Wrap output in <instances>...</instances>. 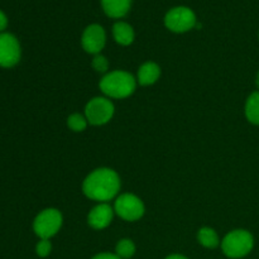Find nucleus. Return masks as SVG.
<instances>
[{"instance_id":"11","label":"nucleus","mask_w":259,"mask_h":259,"mask_svg":"<svg viewBox=\"0 0 259 259\" xmlns=\"http://www.w3.org/2000/svg\"><path fill=\"white\" fill-rule=\"evenodd\" d=\"M159 76H161V68H159V66L156 62L148 61V62H144L139 67L137 81L142 86H151L158 81Z\"/></svg>"},{"instance_id":"8","label":"nucleus","mask_w":259,"mask_h":259,"mask_svg":"<svg viewBox=\"0 0 259 259\" xmlns=\"http://www.w3.org/2000/svg\"><path fill=\"white\" fill-rule=\"evenodd\" d=\"M19 40L12 33H0V67H14L20 60Z\"/></svg>"},{"instance_id":"13","label":"nucleus","mask_w":259,"mask_h":259,"mask_svg":"<svg viewBox=\"0 0 259 259\" xmlns=\"http://www.w3.org/2000/svg\"><path fill=\"white\" fill-rule=\"evenodd\" d=\"M113 37L118 45L129 46L133 43L136 34L132 25H129L128 23L116 22L113 25Z\"/></svg>"},{"instance_id":"20","label":"nucleus","mask_w":259,"mask_h":259,"mask_svg":"<svg viewBox=\"0 0 259 259\" xmlns=\"http://www.w3.org/2000/svg\"><path fill=\"white\" fill-rule=\"evenodd\" d=\"M91 259H121L119 258L115 253H99V254L94 255Z\"/></svg>"},{"instance_id":"22","label":"nucleus","mask_w":259,"mask_h":259,"mask_svg":"<svg viewBox=\"0 0 259 259\" xmlns=\"http://www.w3.org/2000/svg\"><path fill=\"white\" fill-rule=\"evenodd\" d=\"M164 259H189V258L185 257V255L182 254H169L168 257H166Z\"/></svg>"},{"instance_id":"12","label":"nucleus","mask_w":259,"mask_h":259,"mask_svg":"<svg viewBox=\"0 0 259 259\" xmlns=\"http://www.w3.org/2000/svg\"><path fill=\"white\" fill-rule=\"evenodd\" d=\"M132 0H101V7L108 17L119 19L128 14Z\"/></svg>"},{"instance_id":"15","label":"nucleus","mask_w":259,"mask_h":259,"mask_svg":"<svg viewBox=\"0 0 259 259\" xmlns=\"http://www.w3.org/2000/svg\"><path fill=\"white\" fill-rule=\"evenodd\" d=\"M197 240L200 244L207 249H215L220 244V239L218 233L212 228L204 227L197 232Z\"/></svg>"},{"instance_id":"10","label":"nucleus","mask_w":259,"mask_h":259,"mask_svg":"<svg viewBox=\"0 0 259 259\" xmlns=\"http://www.w3.org/2000/svg\"><path fill=\"white\" fill-rule=\"evenodd\" d=\"M115 211L108 202H100L88 215V224L95 230H103L110 225Z\"/></svg>"},{"instance_id":"6","label":"nucleus","mask_w":259,"mask_h":259,"mask_svg":"<svg viewBox=\"0 0 259 259\" xmlns=\"http://www.w3.org/2000/svg\"><path fill=\"white\" fill-rule=\"evenodd\" d=\"M114 211L125 222H137L144 215L143 201L133 194H121L114 202Z\"/></svg>"},{"instance_id":"18","label":"nucleus","mask_w":259,"mask_h":259,"mask_svg":"<svg viewBox=\"0 0 259 259\" xmlns=\"http://www.w3.org/2000/svg\"><path fill=\"white\" fill-rule=\"evenodd\" d=\"M91 66H93V68L96 71V72L104 73V72H106V71H108L109 61H108V58L105 57V56H103V55H100V53H99V55L94 56L93 62H91Z\"/></svg>"},{"instance_id":"2","label":"nucleus","mask_w":259,"mask_h":259,"mask_svg":"<svg viewBox=\"0 0 259 259\" xmlns=\"http://www.w3.org/2000/svg\"><path fill=\"white\" fill-rule=\"evenodd\" d=\"M99 86L108 98L125 99L136 91L137 80L126 71L115 70L106 73L100 80Z\"/></svg>"},{"instance_id":"23","label":"nucleus","mask_w":259,"mask_h":259,"mask_svg":"<svg viewBox=\"0 0 259 259\" xmlns=\"http://www.w3.org/2000/svg\"><path fill=\"white\" fill-rule=\"evenodd\" d=\"M255 83H257V86H258V89H259V71H258V73H257V78H255Z\"/></svg>"},{"instance_id":"19","label":"nucleus","mask_w":259,"mask_h":259,"mask_svg":"<svg viewBox=\"0 0 259 259\" xmlns=\"http://www.w3.org/2000/svg\"><path fill=\"white\" fill-rule=\"evenodd\" d=\"M51 252H52V244L50 239H40L35 245V253L38 257L46 258L51 254Z\"/></svg>"},{"instance_id":"7","label":"nucleus","mask_w":259,"mask_h":259,"mask_svg":"<svg viewBox=\"0 0 259 259\" xmlns=\"http://www.w3.org/2000/svg\"><path fill=\"white\" fill-rule=\"evenodd\" d=\"M196 15L190 8L176 7L168 10L164 17V25L171 32L185 33L196 27Z\"/></svg>"},{"instance_id":"14","label":"nucleus","mask_w":259,"mask_h":259,"mask_svg":"<svg viewBox=\"0 0 259 259\" xmlns=\"http://www.w3.org/2000/svg\"><path fill=\"white\" fill-rule=\"evenodd\" d=\"M244 113L249 123L259 125V91H254L248 96L245 101Z\"/></svg>"},{"instance_id":"16","label":"nucleus","mask_w":259,"mask_h":259,"mask_svg":"<svg viewBox=\"0 0 259 259\" xmlns=\"http://www.w3.org/2000/svg\"><path fill=\"white\" fill-rule=\"evenodd\" d=\"M115 254L121 259H129L136 254V244L131 239H121L116 243Z\"/></svg>"},{"instance_id":"17","label":"nucleus","mask_w":259,"mask_h":259,"mask_svg":"<svg viewBox=\"0 0 259 259\" xmlns=\"http://www.w3.org/2000/svg\"><path fill=\"white\" fill-rule=\"evenodd\" d=\"M88 124L89 121L86 116L80 113H73L67 118V126L72 132H76V133L85 131L88 128Z\"/></svg>"},{"instance_id":"4","label":"nucleus","mask_w":259,"mask_h":259,"mask_svg":"<svg viewBox=\"0 0 259 259\" xmlns=\"http://www.w3.org/2000/svg\"><path fill=\"white\" fill-rule=\"evenodd\" d=\"M63 217L60 210L45 209L35 217L33 222V230L39 239H51L60 232L62 227Z\"/></svg>"},{"instance_id":"3","label":"nucleus","mask_w":259,"mask_h":259,"mask_svg":"<svg viewBox=\"0 0 259 259\" xmlns=\"http://www.w3.org/2000/svg\"><path fill=\"white\" fill-rule=\"evenodd\" d=\"M254 238L245 229H237L228 233L222 240V250L228 258L239 259L252 252Z\"/></svg>"},{"instance_id":"5","label":"nucleus","mask_w":259,"mask_h":259,"mask_svg":"<svg viewBox=\"0 0 259 259\" xmlns=\"http://www.w3.org/2000/svg\"><path fill=\"white\" fill-rule=\"evenodd\" d=\"M115 108L110 99L96 96L91 99L85 106V116L91 125H104L113 119Z\"/></svg>"},{"instance_id":"1","label":"nucleus","mask_w":259,"mask_h":259,"mask_svg":"<svg viewBox=\"0 0 259 259\" xmlns=\"http://www.w3.org/2000/svg\"><path fill=\"white\" fill-rule=\"evenodd\" d=\"M120 191V177L114 169L101 167L86 176L82 182V192L88 199L98 202H108Z\"/></svg>"},{"instance_id":"21","label":"nucleus","mask_w":259,"mask_h":259,"mask_svg":"<svg viewBox=\"0 0 259 259\" xmlns=\"http://www.w3.org/2000/svg\"><path fill=\"white\" fill-rule=\"evenodd\" d=\"M7 27H8V18L7 15L4 14V12L0 10V33L4 32V29Z\"/></svg>"},{"instance_id":"9","label":"nucleus","mask_w":259,"mask_h":259,"mask_svg":"<svg viewBox=\"0 0 259 259\" xmlns=\"http://www.w3.org/2000/svg\"><path fill=\"white\" fill-rule=\"evenodd\" d=\"M106 43V33L101 25L90 24L85 28L81 37V46L85 52L90 55H99L104 50Z\"/></svg>"}]
</instances>
